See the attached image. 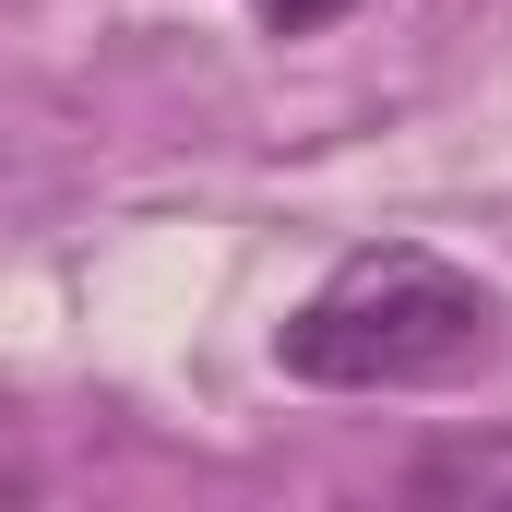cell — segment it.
Segmentation results:
<instances>
[{
  "instance_id": "obj_1",
  "label": "cell",
  "mask_w": 512,
  "mask_h": 512,
  "mask_svg": "<svg viewBox=\"0 0 512 512\" xmlns=\"http://www.w3.org/2000/svg\"><path fill=\"white\" fill-rule=\"evenodd\" d=\"M489 358H501V298L417 239L334 262L274 334V370L310 393H429V382L489 370Z\"/></svg>"
},
{
  "instance_id": "obj_2",
  "label": "cell",
  "mask_w": 512,
  "mask_h": 512,
  "mask_svg": "<svg viewBox=\"0 0 512 512\" xmlns=\"http://www.w3.org/2000/svg\"><path fill=\"white\" fill-rule=\"evenodd\" d=\"M501 477H512V453H429L405 489H501Z\"/></svg>"
},
{
  "instance_id": "obj_3",
  "label": "cell",
  "mask_w": 512,
  "mask_h": 512,
  "mask_svg": "<svg viewBox=\"0 0 512 512\" xmlns=\"http://www.w3.org/2000/svg\"><path fill=\"white\" fill-rule=\"evenodd\" d=\"M262 24H274V36H322V24H334V12H346V0H251Z\"/></svg>"
}]
</instances>
